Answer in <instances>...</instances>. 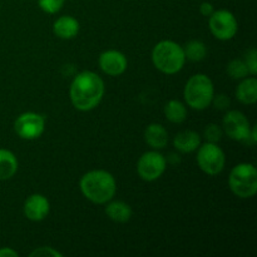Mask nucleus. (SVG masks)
Here are the masks:
<instances>
[{
  "label": "nucleus",
  "mask_w": 257,
  "mask_h": 257,
  "mask_svg": "<svg viewBox=\"0 0 257 257\" xmlns=\"http://www.w3.org/2000/svg\"><path fill=\"white\" fill-rule=\"evenodd\" d=\"M104 94V83L94 72L85 70L75 75L70 85V100L78 110L88 112L97 107Z\"/></svg>",
  "instance_id": "obj_1"
},
{
  "label": "nucleus",
  "mask_w": 257,
  "mask_h": 257,
  "mask_svg": "<svg viewBox=\"0 0 257 257\" xmlns=\"http://www.w3.org/2000/svg\"><path fill=\"white\" fill-rule=\"evenodd\" d=\"M79 185L83 196L97 205H104L109 202L114 197L117 191L114 177L109 172L103 170L87 172L82 177Z\"/></svg>",
  "instance_id": "obj_2"
},
{
  "label": "nucleus",
  "mask_w": 257,
  "mask_h": 257,
  "mask_svg": "<svg viewBox=\"0 0 257 257\" xmlns=\"http://www.w3.org/2000/svg\"><path fill=\"white\" fill-rule=\"evenodd\" d=\"M152 62L160 72L176 74L186 62L183 48L172 40H162L152 50Z\"/></svg>",
  "instance_id": "obj_3"
},
{
  "label": "nucleus",
  "mask_w": 257,
  "mask_h": 257,
  "mask_svg": "<svg viewBox=\"0 0 257 257\" xmlns=\"http://www.w3.org/2000/svg\"><path fill=\"white\" fill-rule=\"evenodd\" d=\"M215 89L212 80L206 74H196L186 83L183 97L188 107L192 109L203 110L212 103Z\"/></svg>",
  "instance_id": "obj_4"
},
{
  "label": "nucleus",
  "mask_w": 257,
  "mask_h": 257,
  "mask_svg": "<svg viewBox=\"0 0 257 257\" xmlns=\"http://www.w3.org/2000/svg\"><path fill=\"white\" fill-rule=\"evenodd\" d=\"M231 191L240 198H251L257 192V170L251 163H240L228 177Z\"/></svg>",
  "instance_id": "obj_5"
},
{
  "label": "nucleus",
  "mask_w": 257,
  "mask_h": 257,
  "mask_svg": "<svg viewBox=\"0 0 257 257\" xmlns=\"http://www.w3.org/2000/svg\"><path fill=\"white\" fill-rule=\"evenodd\" d=\"M225 162V153L216 143L207 142L198 147L197 163L201 170L207 175L216 176L222 172Z\"/></svg>",
  "instance_id": "obj_6"
},
{
  "label": "nucleus",
  "mask_w": 257,
  "mask_h": 257,
  "mask_svg": "<svg viewBox=\"0 0 257 257\" xmlns=\"http://www.w3.org/2000/svg\"><path fill=\"white\" fill-rule=\"evenodd\" d=\"M210 29L217 39L230 40L237 33V20L228 10H215L210 17Z\"/></svg>",
  "instance_id": "obj_7"
},
{
  "label": "nucleus",
  "mask_w": 257,
  "mask_h": 257,
  "mask_svg": "<svg viewBox=\"0 0 257 257\" xmlns=\"http://www.w3.org/2000/svg\"><path fill=\"white\" fill-rule=\"evenodd\" d=\"M223 130L231 140L243 143H248V141H251L250 122L240 110H230L226 113L223 118Z\"/></svg>",
  "instance_id": "obj_8"
},
{
  "label": "nucleus",
  "mask_w": 257,
  "mask_h": 257,
  "mask_svg": "<svg viewBox=\"0 0 257 257\" xmlns=\"http://www.w3.org/2000/svg\"><path fill=\"white\" fill-rule=\"evenodd\" d=\"M167 161L157 151H150L141 156L137 165V171L143 181L152 182L160 178L166 171Z\"/></svg>",
  "instance_id": "obj_9"
},
{
  "label": "nucleus",
  "mask_w": 257,
  "mask_h": 257,
  "mask_svg": "<svg viewBox=\"0 0 257 257\" xmlns=\"http://www.w3.org/2000/svg\"><path fill=\"white\" fill-rule=\"evenodd\" d=\"M45 120L43 115L34 112L20 114L14 122V131L23 140L32 141L40 137L44 132Z\"/></svg>",
  "instance_id": "obj_10"
},
{
  "label": "nucleus",
  "mask_w": 257,
  "mask_h": 257,
  "mask_svg": "<svg viewBox=\"0 0 257 257\" xmlns=\"http://www.w3.org/2000/svg\"><path fill=\"white\" fill-rule=\"evenodd\" d=\"M99 67L107 75L117 77L127 69V58L118 50H107L100 54Z\"/></svg>",
  "instance_id": "obj_11"
},
{
  "label": "nucleus",
  "mask_w": 257,
  "mask_h": 257,
  "mask_svg": "<svg viewBox=\"0 0 257 257\" xmlns=\"http://www.w3.org/2000/svg\"><path fill=\"white\" fill-rule=\"evenodd\" d=\"M49 201L47 200V197L38 193L29 196L24 203V215L30 221H35V222L44 220L49 213Z\"/></svg>",
  "instance_id": "obj_12"
},
{
  "label": "nucleus",
  "mask_w": 257,
  "mask_h": 257,
  "mask_svg": "<svg viewBox=\"0 0 257 257\" xmlns=\"http://www.w3.org/2000/svg\"><path fill=\"white\" fill-rule=\"evenodd\" d=\"M53 32L60 39H73L79 33V22L70 15L60 17L54 22Z\"/></svg>",
  "instance_id": "obj_13"
},
{
  "label": "nucleus",
  "mask_w": 257,
  "mask_h": 257,
  "mask_svg": "<svg viewBox=\"0 0 257 257\" xmlns=\"http://www.w3.org/2000/svg\"><path fill=\"white\" fill-rule=\"evenodd\" d=\"M145 140L153 150H162L168 143L167 130L162 124L152 123L145 131Z\"/></svg>",
  "instance_id": "obj_14"
},
{
  "label": "nucleus",
  "mask_w": 257,
  "mask_h": 257,
  "mask_svg": "<svg viewBox=\"0 0 257 257\" xmlns=\"http://www.w3.org/2000/svg\"><path fill=\"white\" fill-rule=\"evenodd\" d=\"M201 145V138L195 131H183L173 138V146L181 153H191Z\"/></svg>",
  "instance_id": "obj_15"
},
{
  "label": "nucleus",
  "mask_w": 257,
  "mask_h": 257,
  "mask_svg": "<svg viewBox=\"0 0 257 257\" xmlns=\"http://www.w3.org/2000/svg\"><path fill=\"white\" fill-rule=\"evenodd\" d=\"M236 97L243 104H253L257 100V80L255 77L243 78L236 89Z\"/></svg>",
  "instance_id": "obj_16"
},
{
  "label": "nucleus",
  "mask_w": 257,
  "mask_h": 257,
  "mask_svg": "<svg viewBox=\"0 0 257 257\" xmlns=\"http://www.w3.org/2000/svg\"><path fill=\"white\" fill-rule=\"evenodd\" d=\"M18 171V160L9 150L0 148V181L12 178Z\"/></svg>",
  "instance_id": "obj_17"
},
{
  "label": "nucleus",
  "mask_w": 257,
  "mask_h": 257,
  "mask_svg": "<svg viewBox=\"0 0 257 257\" xmlns=\"http://www.w3.org/2000/svg\"><path fill=\"white\" fill-rule=\"evenodd\" d=\"M105 213L114 222H128L132 217V208L123 201H113L105 207Z\"/></svg>",
  "instance_id": "obj_18"
},
{
  "label": "nucleus",
  "mask_w": 257,
  "mask_h": 257,
  "mask_svg": "<svg viewBox=\"0 0 257 257\" xmlns=\"http://www.w3.org/2000/svg\"><path fill=\"white\" fill-rule=\"evenodd\" d=\"M165 115L170 122L172 123H182L187 118V109L185 104L181 103L180 100L172 99L166 104L165 107Z\"/></svg>",
  "instance_id": "obj_19"
},
{
  "label": "nucleus",
  "mask_w": 257,
  "mask_h": 257,
  "mask_svg": "<svg viewBox=\"0 0 257 257\" xmlns=\"http://www.w3.org/2000/svg\"><path fill=\"white\" fill-rule=\"evenodd\" d=\"M183 52H185L186 59L191 60V62H201L205 59L206 54H207V48H206L205 43L201 40H191L183 48Z\"/></svg>",
  "instance_id": "obj_20"
},
{
  "label": "nucleus",
  "mask_w": 257,
  "mask_h": 257,
  "mask_svg": "<svg viewBox=\"0 0 257 257\" xmlns=\"http://www.w3.org/2000/svg\"><path fill=\"white\" fill-rule=\"evenodd\" d=\"M227 73L232 79H243L247 77V74H250L245 60L241 59L231 60L227 65Z\"/></svg>",
  "instance_id": "obj_21"
},
{
  "label": "nucleus",
  "mask_w": 257,
  "mask_h": 257,
  "mask_svg": "<svg viewBox=\"0 0 257 257\" xmlns=\"http://www.w3.org/2000/svg\"><path fill=\"white\" fill-rule=\"evenodd\" d=\"M64 2L65 0H38V5L44 13L55 14L62 9Z\"/></svg>",
  "instance_id": "obj_22"
},
{
  "label": "nucleus",
  "mask_w": 257,
  "mask_h": 257,
  "mask_svg": "<svg viewBox=\"0 0 257 257\" xmlns=\"http://www.w3.org/2000/svg\"><path fill=\"white\" fill-rule=\"evenodd\" d=\"M205 136L208 142L217 143L222 138V130L217 124H213L212 123V124L207 125V128L205 131Z\"/></svg>",
  "instance_id": "obj_23"
},
{
  "label": "nucleus",
  "mask_w": 257,
  "mask_h": 257,
  "mask_svg": "<svg viewBox=\"0 0 257 257\" xmlns=\"http://www.w3.org/2000/svg\"><path fill=\"white\" fill-rule=\"evenodd\" d=\"M245 63H246V65H247L248 73L252 75H256V73H257V53H256L255 48H252V49H250L247 53H246Z\"/></svg>",
  "instance_id": "obj_24"
},
{
  "label": "nucleus",
  "mask_w": 257,
  "mask_h": 257,
  "mask_svg": "<svg viewBox=\"0 0 257 257\" xmlns=\"http://www.w3.org/2000/svg\"><path fill=\"white\" fill-rule=\"evenodd\" d=\"M30 256H32V257H34V256L62 257L63 255L60 252H58L57 250H54V248H52V247H39V248H38V250L33 251V252L30 253Z\"/></svg>",
  "instance_id": "obj_25"
},
{
  "label": "nucleus",
  "mask_w": 257,
  "mask_h": 257,
  "mask_svg": "<svg viewBox=\"0 0 257 257\" xmlns=\"http://www.w3.org/2000/svg\"><path fill=\"white\" fill-rule=\"evenodd\" d=\"M212 102L217 109H227V108L230 107V99H228V97H226L225 94H220L217 95V97L213 95Z\"/></svg>",
  "instance_id": "obj_26"
},
{
  "label": "nucleus",
  "mask_w": 257,
  "mask_h": 257,
  "mask_svg": "<svg viewBox=\"0 0 257 257\" xmlns=\"http://www.w3.org/2000/svg\"><path fill=\"white\" fill-rule=\"evenodd\" d=\"M200 12H201V14L203 15V17H211V14L215 12V8H213V5L211 4V3L205 2V3H202V4H201Z\"/></svg>",
  "instance_id": "obj_27"
},
{
  "label": "nucleus",
  "mask_w": 257,
  "mask_h": 257,
  "mask_svg": "<svg viewBox=\"0 0 257 257\" xmlns=\"http://www.w3.org/2000/svg\"><path fill=\"white\" fill-rule=\"evenodd\" d=\"M0 257H18V252L10 247L0 248Z\"/></svg>",
  "instance_id": "obj_28"
}]
</instances>
